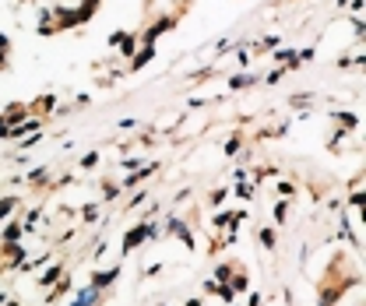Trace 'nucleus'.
<instances>
[{
  "mask_svg": "<svg viewBox=\"0 0 366 306\" xmlns=\"http://www.w3.org/2000/svg\"><path fill=\"white\" fill-rule=\"evenodd\" d=\"M141 236H148V229H134V233L127 236V243H124V246H127V250H131V246H138V240H141Z\"/></svg>",
  "mask_w": 366,
  "mask_h": 306,
  "instance_id": "f257e3e1",
  "label": "nucleus"
},
{
  "mask_svg": "<svg viewBox=\"0 0 366 306\" xmlns=\"http://www.w3.org/2000/svg\"><path fill=\"white\" fill-rule=\"evenodd\" d=\"M77 303H99V289H85L77 296Z\"/></svg>",
  "mask_w": 366,
  "mask_h": 306,
  "instance_id": "f03ea898",
  "label": "nucleus"
}]
</instances>
